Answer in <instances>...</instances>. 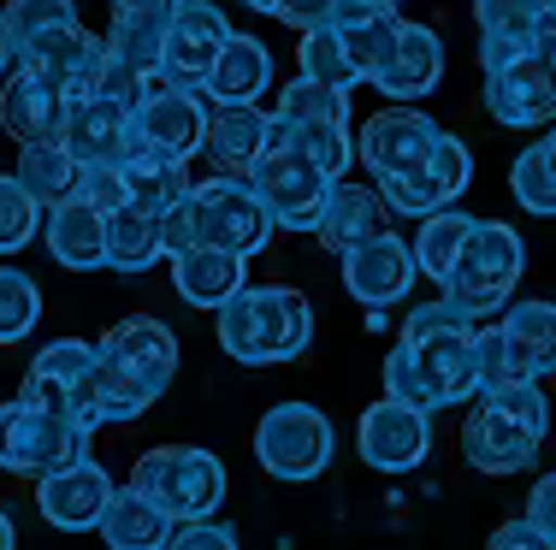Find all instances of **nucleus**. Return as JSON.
<instances>
[{"instance_id": "1", "label": "nucleus", "mask_w": 556, "mask_h": 550, "mask_svg": "<svg viewBox=\"0 0 556 550\" xmlns=\"http://www.w3.org/2000/svg\"><path fill=\"white\" fill-rule=\"evenodd\" d=\"M219 349L243 367H278L296 361L314 344V308L290 284H249L219 314Z\"/></svg>"}, {"instance_id": "2", "label": "nucleus", "mask_w": 556, "mask_h": 550, "mask_svg": "<svg viewBox=\"0 0 556 550\" xmlns=\"http://www.w3.org/2000/svg\"><path fill=\"white\" fill-rule=\"evenodd\" d=\"M149 503H161L172 515V527L184 521H214L225 503V462L214 450H195V444H161V450L137 456V474H130Z\"/></svg>"}, {"instance_id": "3", "label": "nucleus", "mask_w": 556, "mask_h": 550, "mask_svg": "<svg viewBox=\"0 0 556 550\" xmlns=\"http://www.w3.org/2000/svg\"><path fill=\"white\" fill-rule=\"evenodd\" d=\"M521 272H527V243L515 238V226L480 219L468 248H462V260H456V272L444 279V296L468 314V320L503 314L515 296V284H521Z\"/></svg>"}, {"instance_id": "4", "label": "nucleus", "mask_w": 556, "mask_h": 550, "mask_svg": "<svg viewBox=\"0 0 556 550\" xmlns=\"http://www.w3.org/2000/svg\"><path fill=\"white\" fill-rule=\"evenodd\" d=\"M89 444H96V432H84L77 421L30 409L24 397L0 402V468H7V474L48 479V474H60V468L89 462Z\"/></svg>"}, {"instance_id": "5", "label": "nucleus", "mask_w": 556, "mask_h": 550, "mask_svg": "<svg viewBox=\"0 0 556 550\" xmlns=\"http://www.w3.org/2000/svg\"><path fill=\"white\" fill-rule=\"evenodd\" d=\"M96 361H101L96 344H84V337H54V344L30 361L18 397L30 402V409L77 421L84 432H101L108 421H101V402H96Z\"/></svg>"}, {"instance_id": "6", "label": "nucleus", "mask_w": 556, "mask_h": 550, "mask_svg": "<svg viewBox=\"0 0 556 550\" xmlns=\"http://www.w3.org/2000/svg\"><path fill=\"white\" fill-rule=\"evenodd\" d=\"M338 450V432L326 421V409L314 402H278L255 421V456L273 479H290V486H308V479L326 474Z\"/></svg>"}, {"instance_id": "7", "label": "nucleus", "mask_w": 556, "mask_h": 550, "mask_svg": "<svg viewBox=\"0 0 556 550\" xmlns=\"http://www.w3.org/2000/svg\"><path fill=\"white\" fill-rule=\"evenodd\" d=\"M190 202H195V238H202L207 248L237 255V260L261 255V248L273 243V231H278L267 202L255 195L249 178H202L190 190Z\"/></svg>"}, {"instance_id": "8", "label": "nucleus", "mask_w": 556, "mask_h": 550, "mask_svg": "<svg viewBox=\"0 0 556 550\" xmlns=\"http://www.w3.org/2000/svg\"><path fill=\"white\" fill-rule=\"evenodd\" d=\"M249 183H255V195L267 202V214H273L278 231H320V207H326L332 178H326L308 154L278 149V142H273V149L261 154V166L249 172Z\"/></svg>"}, {"instance_id": "9", "label": "nucleus", "mask_w": 556, "mask_h": 550, "mask_svg": "<svg viewBox=\"0 0 556 550\" xmlns=\"http://www.w3.org/2000/svg\"><path fill=\"white\" fill-rule=\"evenodd\" d=\"M444 130L427 119V113L415 107H386L374 113V119L355 125V161L379 178H396V172H415V166L432 161V149H439Z\"/></svg>"}, {"instance_id": "10", "label": "nucleus", "mask_w": 556, "mask_h": 550, "mask_svg": "<svg viewBox=\"0 0 556 550\" xmlns=\"http://www.w3.org/2000/svg\"><path fill=\"white\" fill-rule=\"evenodd\" d=\"M355 450H362V462L379 468V474H408V468H420L432 456V414L379 397L374 409H362V421H355Z\"/></svg>"}, {"instance_id": "11", "label": "nucleus", "mask_w": 556, "mask_h": 550, "mask_svg": "<svg viewBox=\"0 0 556 550\" xmlns=\"http://www.w3.org/2000/svg\"><path fill=\"white\" fill-rule=\"evenodd\" d=\"M225 42H231V24H225V12L214 7V0H184L178 18H172V30H166L161 84L195 89V95H202V84H207V72H214V60L225 54Z\"/></svg>"}, {"instance_id": "12", "label": "nucleus", "mask_w": 556, "mask_h": 550, "mask_svg": "<svg viewBox=\"0 0 556 550\" xmlns=\"http://www.w3.org/2000/svg\"><path fill=\"white\" fill-rule=\"evenodd\" d=\"M202 137H207V107L195 89H172V84H154L149 101L137 107V149L142 154H161V161H178L190 166L202 154Z\"/></svg>"}, {"instance_id": "13", "label": "nucleus", "mask_w": 556, "mask_h": 550, "mask_svg": "<svg viewBox=\"0 0 556 550\" xmlns=\"http://www.w3.org/2000/svg\"><path fill=\"white\" fill-rule=\"evenodd\" d=\"M65 113H72V95H65L54 77L30 72V65H18V72L0 84V125H7V137L18 142V149L60 142L65 137Z\"/></svg>"}, {"instance_id": "14", "label": "nucleus", "mask_w": 556, "mask_h": 550, "mask_svg": "<svg viewBox=\"0 0 556 550\" xmlns=\"http://www.w3.org/2000/svg\"><path fill=\"white\" fill-rule=\"evenodd\" d=\"M65 154L77 166H125L137 154V113L108 95H84L65 113Z\"/></svg>"}, {"instance_id": "15", "label": "nucleus", "mask_w": 556, "mask_h": 550, "mask_svg": "<svg viewBox=\"0 0 556 550\" xmlns=\"http://www.w3.org/2000/svg\"><path fill=\"white\" fill-rule=\"evenodd\" d=\"M485 113L497 125L533 130V125H556V72L539 54H521L515 65L485 77Z\"/></svg>"}, {"instance_id": "16", "label": "nucleus", "mask_w": 556, "mask_h": 550, "mask_svg": "<svg viewBox=\"0 0 556 550\" xmlns=\"http://www.w3.org/2000/svg\"><path fill=\"white\" fill-rule=\"evenodd\" d=\"M113 491L118 486L101 462H77V468H60V474L36 479V509H42V521L60 533H89V527H101Z\"/></svg>"}, {"instance_id": "17", "label": "nucleus", "mask_w": 556, "mask_h": 550, "mask_svg": "<svg viewBox=\"0 0 556 550\" xmlns=\"http://www.w3.org/2000/svg\"><path fill=\"white\" fill-rule=\"evenodd\" d=\"M415 248H408L396 231H386V238H374V243H362V248H350L343 255V284H350V296L362 308H391V303H403L408 291H415Z\"/></svg>"}, {"instance_id": "18", "label": "nucleus", "mask_w": 556, "mask_h": 550, "mask_svg": "<svg viewBox=\"0 0 556 550\" xmlns=\"http://www.w3.org/2000/svg\"><path fill=\"white\" fill-rule=\"evenodd\" d=\"M18 65L54 77L72 101H84V95H96V89H101V72H108V42H101V36H89L84 24H65V30L42 36V42L18 48Z\"/></svg>"}, {"instance_id": "19", "label": "nucleus", "mask_w": 556, "mask_h": 550, "mask_svg": "<svg viewBox=\"0 0 556 550\" xmlns=\"http://www.w3.org/2000/svg\"><path fill=\"white\" fill-rule=\"evenodd\" d=\"M267 149H273V113H261V107H214L207 113L202 154L214 166V178H249Z\"/></svg>"}, {"instance_id": "20", "label": "nucleus", "mask_w": 556, "mask_h": 550, "mask_svg": "<svg viewBox=\"0 0 556 550\" xmlns=\"http://www.w3.org/2000/svg\"><path fill=\"white\" fill-rule=\"evenodd\" d=\"M539 444L527 426H515L509 414H497L492 402H480V409L468 414V426H462V456H468V468H480V474H527V468L539 462Z\"/></svg>"}, {"instance_id": "21", "label": "nucleus", "mask_w": 556, "mask_h": 550, "mask_svg": "<svg viewBox=\"0 0 556 550\" xmlns=\"http://www.w3.org/2000/svg\"><path fill=\"white\" fill-rule=\"evenodd\" d=\"M96 349L108 361L130 367V373H137L142 385H154V391H166L172 373H178V337H172L161 320H149V314H130V320L108 325Z\"/></svg>"}, {"instance_id": "22", "label": "nucleus", "mask_w": 556, "mask_h": 550, "mask_svg": "<svg viewBox=\"0 0 556 550\" xmlns=\"http://www.w3.org/2000/svg\"><path fill=\"white\" fill-rule=\"evenodd\" d=\"M386 214L391 207L379 202V190L374 183H350V178H338L332 190H326V207H320V238L332 255L343 260L350 248H362V243H374V238H386Z\"/></svg>"}, {"instance_id": "23", "label": "nucleus", "mask_w": 556, "mask_h": 550, "mask_svg": "<svg viewBox=\"0 0 556 550\" xmlns=\"http://www.w3.org/2000/svg\"><path fill=\"white\" fill-rule=\"evenodd\" d=\"M444 77V42L439 30H427V24L403 18V30H396V54L386 60V72L374 77L379 89H386L391 101H420L432 95Z\"/></svg>"}, {"instance_id": "24", "label": "nucleus", "mask_w": 556, "mask_h": 550, "mask_svg": "<svg viewBox=\"0 0 556 550\" xmlns=\"http://www.w3.org/2000/svg\"><path fill=\"white\" fill-rule=\"evenodd\" d=\"M172 284H178V296H184L190 308L219 314L237 291H249V260L225 255V248L195 243V248H184V255L172 260Z\"/></svg>"}, {"instance_id": "25", "label": "nucleus", "mask_w": 556, "mask_h": 550, "mask_svg": "<svg viewBox=\"0 0 556 550\" xmlns=\"http://www.w3.org/2000/svg\"><path fill=\"white\" fill-rule=\"evenodd\" d=\"M415 367L420 385H427L432 409H462L468 397H480V373H473V337H420Z\"/></svg>"}, {"instance_id": "26", "label": "nucleus", "mask_w": 556, "mask_h": 550, "mask_svg": "<svg viewBox=\"0 0 556 550\" xmlns=\"http://www.w3.org/2000/svg\"><path fill=\"white\" fill-rule=\"evenodd\" d=\"M42 243L60 267L72 272H89V267H108V219L96 214L89 202H60L42 214Z\"/></svg>"}, {"instance_id": "27", "label": "nucleus", "mask_w": 556, "mask_h": 550, "mask_svg": "<svg viewBox=\"0 0 556 550\" xmlns=\"http://www.w3.org/2000/svg\"><path fill=\"white\" fill-rule=\"evenodd\" d=\"M267 84H273L267 42H255V36H231L225 54L214 60V72H207L202 95L214 101V107H255V101L267 95Z\"/></svg>"}, {"instance_id": "28", "label": "nucleus", "mask_w": 556, "mask_h": 550, "mask_svg": "<svg viewBox=\"0 0 556 550\" xmlns=\"http://www.w3.org/2000/svg\"><path fill=\"white\" fill-rule=\"evenodd\" d=\"M332 30L343 42V60H350L355 84H374V77L386 72V60L396 54V30H403V18H396V12H367V7H350V0H343Z\"/></svg>"}, {"instance_id": "29", "label": "nucleus", "mask_w": 556, "mask_h": 550, "mask_svg": "<svg viewBox=\"0 0 556 550\" xmlns=\"http://www.w3.org/2000/svg\"><path fill=\"white\" fill-rule=\"evenodd\" d=\"M96 533H101V545H108V550H166L172 515L161 503H149L137 486H118Z\"/></svg>"}, {"instance_id": "30", "label": "nucleus", "mask_w": 556, "mask_h": 550, "mask_svg": "<svg viewBox=\"0 0 556 550\" xmlns=\"http://www.w3.org/2000/svg\"><path fill=\"white\" fill-rule=\"evenodd\" d=\"M473 226H480V219L462 214V207H439V214L420 219V231H415V243H408V248H415V267L427 272L439 291H444L450 272H456V260H462V248H468Z\"/></svg>"}, {"instance_id": "31", "label": "nucleus", "mask_w": 556, "mask_h": 550, "mask_svg": "<svg viewBox=\"0 0 556 550\" xmlns=\"http://www.w3.org/2000/svg\"><path fill=\"white\" fill-rule=\"evenodd\" d=\"M24 183V195H30L36 207H60L77 195V183H84V166L65 154V142H42V149H18V172H12Z\"/></svg>"}, {"instance_id": "32", "label": "nucleus", "mask_w": 556, "mask_h": 550, "mask_svg": "<svg viewBox=\"0 0 556 550\" xmlns=\"http://www.w3.org/2000/svg\"><path fill=\"white\" fill-rule=\"evenodd\" d=\"M273 142H278V149L308 154V161L320 166L332 183L350 172V161H355V130L350 125H302V119H278V113H273Z\"/></svg>"}, {"instance_id": "33", "label": "nucleus", "mask_w": 556, "mask_h": 550, "mask_svg": "<svg viewBox=\"0 0 556 550\" xmlns=\"http://www.w3.org/2000/svg\"><path fill=\"white\" fill-rule=\"evenodd\" d=\"M118 172H125V190H130V202H137L142 214H154V219H161L172 202H184V195L195 190V183H190V172H184L178 161H161V154H142V149L130 154V161L118 166Z\"/></svg>"}, {"instance_id": "34", "label": "nucleus", "mask_w": 556, "mask_h": 550, "mask_svg": "<svg viewBox=\"0 0 556 550\" xmlns=\"http://www.w3.org/2000/svg\"><path fill=\"white\" fill-rule=\"evenodd\" d=\"M166 248H161V219L142 214L137 202H125L118 214H108V267L118 272H142L154 267Z\"/></svg>"}, {"instance_id": "35", "label": "nucleus", "mask_w": 556, "mask_h": 550, "mask_svg": "<svg viewBox=\"0 0 556 550\" xmlns=\"http://www.w3.org/2000/svg\"><path fill=\"white\" fill-rule=\"evenodd\" d=\"M497 325L509 332V344L533 361V373H556V303H515L497 314Z\"/></svg>"}, {"instance_id": "36", "label": "nucleus", "mask_w": 556, "mask_h": 550, "mask_svg": "<svg viewBox=\"0 0 556 550\" xmlns=\"http://www.w3.org/2000/svg\"><path fill=\"white\" fill-rule=\"evenodd\" d=\"M473 373H480V397H492V391H503V385H527V379H539L533 361L509 344V332H503L497 320L473 332Z\"/></svg>"}, {"instance_id": "37", "label": "nucleus", "mask_w": 556, "mask_h": 550, "mask_svg": "<svg viewBox=\"0 0 556 550\" xmlns=\"http://www.w3.org/2000/svg\"><path fill=\"white\" fill-rule=\"evenodd\" d=\"M96 402H101V421H142V414L161 402V391L142 385L130 367H118V361L101 356L96 361Z\"/></svg>"}, {"instance_id": "38", "label": "nucleus", "mask_w": 556, "mask_h": 550, "mask_svg": "<svg viewBox=\"0 0 556 550\" xmlns=\"http://www.w3.org/2000/svg\"><path fill=\"white\" fill-rule=\"evenodd\" d=\"M42 320V284L24 267H0V349L24 344Z\"/></svg>"}, {"instance_id": "39", "label": "nucleus", "mask_w": 556, "mask_h": 550, "mask_svg": "<svg viewBox=\"0 0 556 550\" xmlns=\"http://www.w3.org/2000/svg\"><path fill=\"white\" fill-rule=\"evenodd\" d=\"M278 119H302V125H350V95L326 89L314 77H290L278 89Z\"/></svg>"}, {"instance_id": "40", "label": "nucleus", "mask_w": 556, "mask_h": 550, "mask_svg": "<svg viewBox=\"0 0 556 550\" xmlns=\"http://www.w3.org/2000/svg\"><path fill=\"white\" fill-rule=\"evenodd\" d=\"M509 190H515V202H521L527 214L556 219V166H551L545 142H533V149L515 154V166H509Z\"/></svg>"}, {"instance_id": "41", "label": "nucleus", "mask_w": 556, "mask_h": 550, "mask_svg": "<svg viewBox=\"0 0 556 550\" xmlns=\"http://www.w3.org/2000/svg\"><path fill=\"white\" fill-rule=\"evenodd\" d=\"M296 65H302V77H314V84H326V89H343V95L355 89V72H350V60H343V42H338L332 24H320V30H302Z\"/></svg>"}, {"instance_id": "42", "label": "nucleus", "mask_w": 556, "mask_h": 550, "mask_svg": "<svg viewBox=\"0 0 556 550\" xmlns=\"http://www.w3.org/2000/svg\"><path fill=\"white\" fill-rule=\"evenodd\" d=\"M0 18H7L12 42L30 48V42H42V36L65 30V24H77V7H72V0H7Z\"/></svg>"}, {"instance_id": "43", "label": "nucleus", "mask_w": 556, "mask_h": 550, "mask_svg": "<svg viewBox=\"0 0 556 550\" xmlns=\"http://www.w3.org/2000/svg\"><path fill=\"white\" fill-rule=\"evenodd\" d=\"M108 60L130 65V72H142V77H161L166 30H154V24H113L108 30Z\"/></svg>"}, {"instance_id": "44", "label": "nucleus", "mask_w": 556, "mask_h": 550, "mask_svg": "<svg viewBox=\"0 0 556 550\" xmlns=\"http://www.w3.org/2000/svg\"><path fill=\"white\" fill-rule=\"evenodd\" d=\"M36 231H42V207L24 195V183L12 172H0V255H18Z\"/></svg>"}, {"instance_id": "45", "label": "nucleus", "mask_w": 556, "mask_h": 550, "mask_svg": "<svg viewBox=\"0 0 556 550\" xmlns=\"http://www.w3.org/2000/svg\"><path fill=\"white\" fill-rule=\"evenodd\" d=\"M374 190H379V202H386L391 214H403V219H427V214H439V207H444V195H439V183H432L427 166L396 172V178H379Z\"/></svg>"}, {"instance_id": "46", "label": "nucleus", "mask_w": 556, "mask_h": 550, "mask_svg": "<svg viewBox=\"0 0 556 550\" xmlns=\"http://www.w3.org/2000/svg\"><path fill=\"white\" fill-rule=\"evenodd\" d=\"M539 12H545L539 0H473L480 36H509V42H533Z\"/></svg>"}, {"instance_id": "47", "label": "nucleus", "mask_w": 556, "mask_h": 550, "mask_svg": "<svg viewBox=\"0 0 556 550\" xmlns=\"http://www.w3.org/2000/svg\"><path fill=\"white\" fill-rule=\"evenodd\" d=\"M480 332V320H468L450 296H439V303H420L415 314L403 320V344H420V337H473Z\"/></svg>"}, {"instance_id": "48", "label": "nucleus", "mask_w": 556, "mask_h": 550, "mask_svg": "<svg viewBox=\"0 0 556 550\" xmlns=\"http://www.w3.org/2000/svg\"><path fill=\"white\" fill-rule=\"evenodd\" d=\"M485 402H492L497 414H509L515 426H527L533 438H545V432H551V402H545V391H539V379H527V385H503Z\"/></svg>"}, {"instance_id": "49", "label": "nucleus", "mask_w": 556, "mask_h": 550, "mask_svg": "<svg viewBox=\"0 0 556 550\" xmlns=\"http://www.w3.org/2000/svg\"><path fill=\"white\" fill-rule=\"evenodd\" d=\"M427 172H432V183H439L444 207H456V195L468 190V178H473V154H468V142L444 130L439 149H432V161H427Z\"/></svg>"}, {"instance_id": "50", "label": "nucleus", "mask_w": 556, "mask_h": 550, "mask_svg": "<svg viewBox=\"0 0 556 550\" xmlns=\"http://www.w3.org/2000/svg\"><path fill=\"white\" fill-rule=\"evenodd\" d=\"M77 202H89L101 219L118 214V207L130 202V190H125V172L118 166H84V183H77Z\"/></svg>"}, {"instance_id": "51", "label": "nucleus", "mask_w": 556, "mask_h": 550, "mask_svg": "<svg viewBox=\"0 0 556 550\" xmlns=\"http://www.w3.org/2000/svg\"><path fill=\"white\" fill-rule=\"evenodd\" d=\"M202 238H195V202L184 195V202H172L166 214H161V248H166V260H178L184 248H195Z\"/></svg>"}, {"instance_id": "52", "label": "nucleus", "mask_w": 556, "mask_h": 550, "mask_svg": "<svg viewBox=\"0 0 556 550\" xmlns=\"http://www.w3.org/2000/svg\"><path fill=\"white\" fill-rule=\"evenodd\" d=\"M166 550H237V533L219 521H184V527H172Z\"/></svg>"}, {"instance_id": "53", "label": "nucleus", "mask_w": 556, "mask_h": 550, "mask_svg": "<svg viewBox=\"0 0 556 550\" xmlns=\"http://www.w3.org/2000/svg\"><path fill=\"white\" fill-rule=\"evenodd\" d=\"M184 0H113V24H154V30H172Z\"/></svg>"}, {"instance_id": "54", "label": "nucleus", "mask_w": 556, "mask_h": 550, "mask_svg": "<svg viewBox=\"0 0 556 550\" xmlns=\"http://www.w3.org/2000/svg\"><path fill=\"white\" fill-rule=\"evenodd\" d=\"M338 7H343V0H278L273 18H285L290 30H320V24L338 18Z\"/></svg>"}, {"instance_id": "55", "label": "nucleus", "mask_w": 556, "mask_h": 550, "mask_svg": "<svg viewBox=\"0 0 556 550\" xmlns=\"http://www.w3.org/2000/svg\"><path fill=\"white\" fill-rule=\"evenodd\" d=\"M485 550H556L551 539H545V533H539L533 527V521H503V527L492 533V539H485Z\"/></svg>"}, {"instance_id": "56", "label": "nucleus", "mask_w": 556, "mask_h": 550, "mask_svg": "<svg viewBox=\"0 0 556 550\" xmlns=\"http://www.w3.org/2000/svg\"><path fill=\"white\" fill-rule=\"evenodd\" d=\"M527 521H533V527L556 545V474H545L533 486V497H527Z\"/></svg>"}, {"instance_id": "57", "label": "nucleus", "mask_w": 556, "mask_h": 550, "mask_svg": "<svg viewBox=\"0 0 556 550\" xmlns=\"http://www.w3.org/2000/svg\"><path fill=\"white\" fill-rule=\"evenodd\" d=\"M533 54H539V60H545L551 72H556V7L539 12V24H533Z\"/></svg>"}, {"instance_id": "58", "label": "nucleus", "mask_w": 556, "mask_h": 550, "mask_svg": "<svg viewBox=\"0 0 556 550\" xmlns=\"http://www.w3.org/2000/svg\"><path fill=\"white\" fill-rule=\"evenodd\" d=\"M12 65H18V42H12L7 18H0V77H12Z\"/></svg>"}, {"instance_id": "59", "label": "nucleus", "mask_w": 556, "mask_h": 550, "mask_svg": "<svg viewBox=\"0 0 556 550\" xmlns=\"http://www.w3.org/2000/svg\"><path fill=\"white\" fill-rule=\"evenodd\" d=\"M0 550H18V527H12L7 509H0Z\"/></svg>"}, {"instance_id": "60", "label": "nucleus", "mask_w": 556, "mask_h": 550, "mask_svg": "<svg viewBox=\"0 0 556 550\" xmlns=\"http://www.w3.org/2000/svg\"><path fill=\"white\" fill-rule=\"evenodd\" d=\"M350 7H367V12H396V0H350Z\"/></svg>"}, {"instance_id": "61", "label": "nucleus", "mask_w": 556, "mask_h": 550, "mask_svg": "<svg viewBox=\"0 0 556 550\" xmlns=\"http://www.w3.org/2000/svg\"><path fill=\"white\" fill-rule=\"evenodd\" d=\"M243 7H249V12H267V18H273V7H278V0H243Z\"/></svg>"}, {"instance_id": "62", "label": "nucleus", "mask_w": 556, "mask_h": 550, "mask_svg": "<svg viewBox=\"0 0 556 550\" xmlns=\"http://www.w3.org/2000/svg\"><path fill=\"white\" fill-rule=\"evenodd\" d=\"M545 154H551V166H556V125L545 130Z\"/></svg>"}, {"instance_id": "63", "label": "nucleus", "mask_w": 556, "mask_h": 550, "mask_svg": "<svg viewBox=\"0 0 556 550\" xmlns=\"http://www.w3.org/2000/svg\"><path fill=\"white\" fill-rule=\"evenodd\" d=\"M539 7H556V0H539Z\"/></svg>"}]
</instances>
